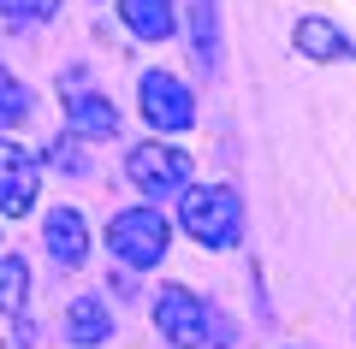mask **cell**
Instances as JSON below:
<instances>
[{
    "label": "cell",
    "instance_id": "6da1fadb",
    "mask_svg": "<svg viewBox=\"0 0 356 349\" xmlns=\"http://www.w3.org/2000/svg\"><path fill=\"white\" fill-rule=\"evenodd\" d=\"M178 219H184V231H191L202 249H232V243L243 237V207H238V196H232L226 184H196V189H184Z\"/></svg>",
    "mask_w": 356,
    "mask_h": 349
},
{
    "label": "cell",
    "instance_id": "7a4b0ae2",
    "mask_svg": "<svg viewBox=\"0 0 356 349\" xmlns=\"http://www.w3.org/2000/svg\"><path fill=\"white\" fill-rule=\"evenodd\" d=\"M125 178L154 201L184 196V189H191V154L172 148V142H137V148L125 154Z\"/></svg>",
    "mask_w": 356,
    "mask_h": 349
},
{
    "label": "cell",
    "instance_id": "3957f363",
    "mask_svg": "<svg viewBox=\"0 0 356 349\" xmlns=\"http://www.w3.org/2000/svg\"><path fill=\"white\" fill-rule=\"evenodd\" d=\"M166 237H172V231H166V219L154 207H125L107 225V249L125 266H161L166 261Z\"/></svg>",
    "mask_w": 356,
    "mask_h": 349
},
{
    "label": "cell",
    "instance_id": "277c9868",
    "mask_svg": "<svg viewBox=\"0 0 356 349\" xmlns=\"http://www.w3.org/2000/svg\"><path fill=\"white\" fill-rule=\"evenodd\" d=\"M154 320H161V332L172 337L178 349H196L214 337V308H208L202 296H191V290H161V302H154Z\"/></svg>",
    "mask_w": 356,
    "mask_h": 349
},
{
    "label": "cell",
    "instance_id": "5b68a950",
    "mask_svg": "<svg viewBox=\"0 0 356 349\" xmlns=\"http://www.w3.org/2000/svg\"><path fill=\"white\" fill-rule=\"evenodd\" d=\"M143 119L154 130H191L196 125V101L172 71H143Z\"/></svg>",
    "mask_w": 356,
    "mask_h": 349
},
{
    "label": "cell",
    "instance_id": "8992f818",
    "mask_svg": "<svg viewBox=\"0 0 356 349\" xmlns=\"http://www.w3.org/2000/svg\"><path fill=\"white\" fill-rule=\"evenodd\" d=\"M36 184H42V166L30 160V148L0 137V213L6 219H24L36 207Z\"/></svg>",
    "mask_w": 356,
    "mask_h": 349
},
{
    "label": "cell",
    "instance_id": "52a82bcc",
    "mask_svg": "<svg viewBox=\"0 0 356 349\" xmlns=\"http://www.w3.org/2000/svg\"><path fill=\"white\" fill-rule=\"evenodd\" d=\"M42 237H48V255H54L60 266H83V255H89V225H83V213H77V207H54L48 225H42Z\"/></svg>",
    "mask_w": 356,
    "mask_h": 349
},
{
    "label": "cell",
    "instance_id": "ba28073f",
    "mask_svg": "<svg viewBox=\"0 0 356 349\" xmlns=\"http://www.w3.org/2000/svg\"><path fill=\"white\" fill-rule=\"evenodd\" d=\"M119 18L131 24L137 42H166L172 36V0H119Z\"/></svg>",
    "mask_w": 356,
    "mask_h": 349
},
{
    "label": "cell",
    "instance_id": "9c48e42d",
    "mask_svg": "<svg viewBox=\"0 0 356 349\" xmlns=\"http://www.w3.org/2000/svg\"><path fill=\"white\" fill-rule=\"evenodd\" d=\"M65 112H72L77 137H119V112L102 95H65Z\"/></svg>",
    "mask_w": 356,
    "mask_h": 349
},
{
    "label": "cell",
    "instance_id": "30bf717a",
    "mask_svg": "<svg viewBox=\"0 0 356 349\" xmlns=\"http://www.w3.org/2000/svg\"><path fill=\"white\" fill-rule=\"evenodd\" d=\"M65 325H72V343H107V337H113V320H107V308L95 296H77L72 308H65Z\"/></svg>",
    "mask_w": 356,
    "mask_h": 349
},
{
    "label": "cell",
    "instance_id": "8fae6325",
    "mask_svg": "<svg viewBox=\"0 0 356 349\" xmlns=\"http://www.w3.org/2000/svg\"><path fill=\"white\" fill-rule=\"evenodd\" d=\"M297 48H303L309 60H339V53H350V42H344L327 18H303V24H297Z\"/></svg>",
    "mask_w": 356,
    "mask_h": 349
},
{
    "label": "cell",
    "instance_id": "7c38bea8",
    "mask_svg": "<svg viewBox=\"0 0 356 349\" xmlns=\"http://www.w3.org/2000/svg\"><path fill=\"white\" fill-rule=\"evenodd\" d=\"M24 302H30V261H18V255H6L0 261V314H24Z\"/></svg>",
    "mask_w": 356,
    "mask_h": 349
},
{
    "label": "cell",
    "instance_id": "4fadbf2b",
    "mask_svg": "<svg viewBox=\"0 0 356 349\" xmlns=\"http://www.w3.org/2000/svg\"><path fill=\"white\" fill-rule=\"evenodd\" d=\"M30 112H36V95H30V89L18 83L13 71H0V130H13V125H24Z\"/></svg>",
    "mask_w": 356,
    "mask_h": 349
},
{
    "label": "cell",
    "instance_id": "5bb4252c",
    "mask_svg": "<svg viewBox=\"0 0 356 349\" xmlns=\"http://www.w3.org/2000/svg\"><path fill=\"white\" fill-rule=\"evenodd\" d=\"M191 6H196V60L214 65V6L208 0H191Z\"/></svg>",
    "mask_w": 356,
    "mask_h": 349
},
{
    "label": "cell",
    "instance_id": "9a60e30c",
    "mask_svg": "<svg viewBox=\"0 0 356 349\" xmlns=\"http://www.w3.org/2000/svg\"><path fill=\"white\" fill-rule=\"evenodd\" d=\"M60 0H0V18H13V24H30V18H48Z\"/></svg>",
    "mask_w": 356,
    "mask_h": 349
},
{
    "label": "cell",
    "instance_id": "2e32d148",
    "mask_svg": "<svg viewBox=\"0 0 356 349\" xmlns=\"http://www.w3.org/2000/svg\"><path fill=\"white\" fill-rule=\"evenodd\" d=\"M54 166H65V172H83V148H72V137H60V148H54Z\"/></svg>",
    "mask_w": 356,
    "mask_h": 349
}]
</instances>
